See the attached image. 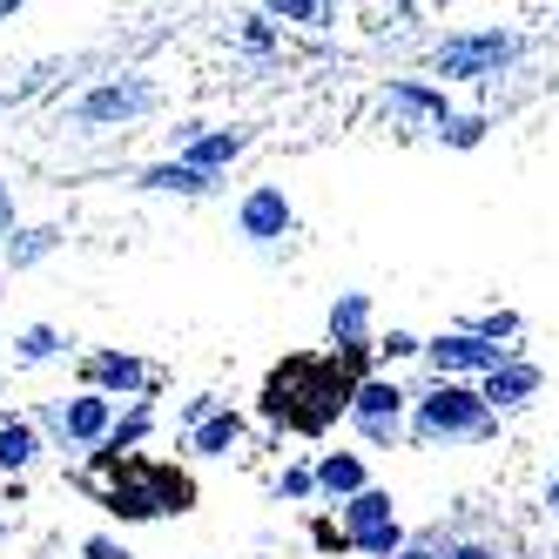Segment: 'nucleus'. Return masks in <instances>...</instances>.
<instances>
[{"mask_svg":"<svg viewBox=\"0 0 559 559\" xmlns=\"http://www.w3.org/2000/svg\"><path fill=\"white\" fill-rule=\"evenodd\" d=\"M365 378H350L337 357H290L276 365L263 384V418L270 425H290V431H331L337 418H350V397Z\"/></svg>","mask_w":559,"mask_h":559,"instance_id":"f257e3e1","label":"nucleus"},{"mask_svg":"<svg viewBox=\"0 0 559 559\" xmlns=\"http://www.w3.org/2000/svg\"><path fill=\"white\" fill-rule=\"evenodd\" d=\"M499 431V412L486 405V391H472L465 378H438L431 391L412 397V438L418 445H478Z\"/></svg>","mask_w":559,"mask_h":559,"instance_id":"f03ea898","label":"nucleus"},{"mask_svg":"<svg viewBox=\"0 0 559 559\" xmlns=\"http://www.w3.org/2000/svg\"><path fill=\"white\" fill-rule=\"evenodd\" d=\"M526 55L512 27H472V34H445V41L431 48V68L445 74V82H499V74Z\"/></svg>","mask_w":559,"mask_h":559,"instance_id":"7ed1b4c3","label":"nucleus"},{"mask_svg":"<svg viewBox=\"0 0 559 559\" xmlns=\"http://www.w3.org/2000/svg\"><path fill=\"white\" fill-rule=\"evenodd\" d=\"M41 425L61 452H102L108 431H115V397L108 391H74V397H48L41 405Z\"/></svg>","mask_w":559,"mask_h":559,"instance_id":"20e7f679","label":"nucleus"},{"mask_svg":"<svg viewBox=\"0 0 559 559\" xmlns=\"http://www.w3.org/2000/svg\"><path fill=\"white\" fill-rule=\"evenodd\" d=\"M148 108H155V82H142V74H115V82L88 88L82 102H68V129H74V135L129 129V122H142Z\"/></svg>","mask_w":559,"mask_h":559,"instance_id":"39448f33","label":"nucleus"},{"mask_svg":"<svg viewBox=\"0 0 559 559\" xmlns=\"http://www.w3.org/2000/svg\"><path fill=\"white\" fill-rule=\"evenodd\" d=\"M337 526L350 533V546L365 552V559H397L412 539H405V526H397V499L384 492V486H365L357 499H344L337 506Z\"/></svg>","mask_w":559,"mask_h":559,"instance_id":"423d86ee","label":"nucleus"},{"mask_svg":"<svg viewBox=\"0 0 559 559\" xmlns=\"http://www.w3.org/2000/svg\"><path fill=\"white\" fill-rule=\"evenodd\" d=\"M405 405H412V391L405 384H391V378H365L357 384V397H350V425H357V438L365 445H397V431H405Z\"/></svg>","mask_w":559,"mask_h":559,"instance_id":"0eeeda50","label":"nucleus"},{"mask_svg":"<svg viewBox=\"0 0 559 559\" xmlns=\"http://www.w3.org/2000/svg\"><path fill=\"white\" fill-rule=\"evenodd\" d=\"M506 357H512V344L478 337V331H445V337L425 344V365H431L438 378H486V371L506 365Z\"/></svg>","mask_w":559,"mask_h":559,"instance_id":"6e6552de","label":"nucleus"},{"mask_svg":"<svg viewBox=\"0 0 559 559\" xmlns=\"http://www.w3.org/2000/svg\"><path fill=\"white\" fill-rule=\"evenodd\" d=\"M290 223H297V210H290V195L276 189V182L250 189L243 203H236V236H243V243H257V250H270L276 236H290Z\"/></svg>","mask_w":559,"mask_h":559,"instance_id":"1a4fd4ad","label":"nucleus"},{"mask_svg":"<svg viewBox=\"0 0 559 559\" xmlns=\"http://www.w3.org/2000/svg\"><path fill=\"white\" fill-rule=\"evenodd\" d=\"M539 384H546V371L533 365V357H506V365L499 371H486V378H478V391H486V405L492 412H519V405H533V397H539Z\"/></svg>","mask_w":559,"mask_h":559,"instance_id":"9d476101","label":"nucleus"},{"mask_svg":"<svg viewBox=\"0 0 559 559\" xmlns=\"http://www.w3.org/2000/svg\"><path fill=\"white\" fill-rule=\"evenodd\" d=\"M82 378H88V391H108V397H142L148 391V365L129 350H88Z\"/></svg>","mask_w":559,"mask_h":559,"instance_id":"9b49d317","label":"nucleus"},{"mask_svg":"<svg viewBox=\"0 0 559 559\" xmlns=\"http://www.w3.org/2000/svg\"><path fill=\"white\" fill-rule=\"evenodd\" d=\"M384 108L397 115V122H425V129H445L452 122V102L438 82H391L384 88Z\"/></svg>","mask_w":559,"mask_h":559,"instance_id":"f8f14e48","label":"nucleus"},{"mask_svg":"<svg viewBox=\"0 0 559 559\" xmlns=\"http://www.w3.org/2000/svg\"><path fill=\"white\" fill-rule=\"evenodd\" d=\"M243 148H250L243 129H182V163L203 169V176H223Z\"/></svg>","mask_w":559,"mask_h":559,"instance_id":"ddd939ff","label":"nucleus"},{"mask_svg":"<svg viewBox=\"0 0 559 559\" xmlns=\"http://www.w3.org/2000/svg\"><path fill=\"white\" fill-rule=\"evenodd\" d=\"M48 452V431L41 425H34V418H8V412H0V472H27L34 459H41Z\"/></svg>","mask_w":559,"mask_h":559,"instance_id":"4468645a","label":"nucleus"},{"mask_svg":"<svg viewBox=\"0 0 559 559\" xmlns=\"http://www.w3.org/2000/svg\"><path fill=\"white\" fill-rule=\"evenodd\" d=\"M365 486H371V478H365V459H357V452H324V459H317V492H324V499L344 506Z\"/></svg>","mask_w":559,"mask_h":559,"instance_id":"2eb2a0df","label":"nucleus"},{"mask_svg":"<svg viewBox=\"0 0 559 559\" xmlns=\"http://www.w3.org/2000/svg\"><path fill=\"white\" fill-rule=\"evenodd\" d=\"M331 344H371V297L365 290H337V304H331Z\"/></svg>","mask_w":559,"mask_h":559,"instance_id":"dca6fc26","label":"nucleus"},{"mask_svg":"<svg viewBox=\"0 0 559 559\" xmlns=\"http://www.w3.org/2000/svg\"><path fill=\"white\" fill-rule=\"evenodd\" d=\"M236 445H243V418H236V412H216V418H203V425L189 431V452L195 459H229Z\"/></svg>","mask_w":559,"mask_h":559,"instance_id":"f3484780","label":"nucleus"},{"mask_svg":"<svg viewBox=\"0 0 559 559\" xmlns=\"http://www.w3.org/2000/svg\"><path fill=\"white\" fill-rule=\"evenodd\" d=\"M142 189H155V195H210V189H216V176L189 169L182 155H176V163H155V169H142Z\"/></svg>","mask_w":559,"mask_h":559,"instance_id":"a211bd4d","label":"nucleus"},{"mask_svg":"<svg viewBox=\"0 0 559 559\" xmlns=\"http://www.w3.org/2000/svg\"><path fill=\"white\" fill-rule=\"evenodd\" d=\"M55 357H68V337L55 324H27L14 337V365H55Z\"/></svg>","mask_w":559,"mask_h":559,"instance_id":"6ab92c4d","label":"nucleus"},{"mask_svg":"<svg viewBox=\"0 0 559 559\" xmlns=\"http://www.w3.org/2000/svg\"><path fill=\"white\" fill-rule=\"evenodd\" d=\"M270 21H290V27H331L337 21V0H263Z\"/></svg>","mask_w":559,"mask_h":559,"instance_id":"aec40b11","label":"nucleus"},{"mask_svg":"<svg viewBox=\"0 0 559 559\" xmlns=\"http://www.w3.org/2000/svg\"><path fill=\"white\" fill-rule=\"evenodd\" d=\"M148 472H155V492H163V512H189V506H195L189 472H176V465H163V459H148Z\"/></svg>","mask_w":559,"mask_h":559,"instance_id":"412c9836","label":"nucleus"},{"mask_svg":"<svg viewBox=\"0 0 559 559\" xmlns=\"http://www.w3.org/2000/svg\"><path fill=\"white\" fill-rule=\"evenodd\" d=\"M55 243H61V229H14L8 236V257H14V270H27V263H41Z\"/></svg>","mask_w":559,"mask_h":559,"instance_id":"4be33fe9","label":"nucleus"},{"mask_svg":"<svg viewBox=\"0 0 559 559\" xmlns=\"http://www.w3.org/2000/svg\"><path fill=\"white\" fill-rule=\"evenodd\" d=\"M438 142H445V148H478V142H486V115H452V122L438 129Z\"/></svg>","mask_w":559,"mask_h":559,"instance_id":"5701e85b","label":"nucleus"},{"mask_svg":"<svg viewBox=\"0 0 559 559\" xmlns=\"http://www.w3.org/2000/svg\"><path fill=\"white\" fill-rule=\"evenodd\" d=\"M459 331H478V337H519V317L512 310H486V317H472V324H459Z\"/></svg>","mask_w":559,"mask_h":559,"instance_id":"b1692460","label":"nucleus"},{"mask_svg":"<svg viewBox=\"0 0 559 559\" xmlns=\"http://www.w3.org/2000/svg\"><path fill=\"white\" fill-rule=\"evenodd\" d=\"M243 48H250V55H270V48H276V21H270V14H250V21H243Z\"/></svg>","mask_w":559,"mask_h":559,"instance_id":"393cba45","label":"nucleus"},{"mask_svg":"<svg viewBox=\"0 0 559 559\" xmlns=\"http://www.w3.org/2000/svg\"><path fill=\"white\" fill-rule=\"evenodd\" d=\"M378 357H391V365H397V357H425V337H412V331H384V337H378Z\"/></svg>","mask_w":559,"mask_h":559,"instance_id":"a878e982","label":"nucleus"},{"mask_svg":"<svg viewBox=\"0 0 559 559\" xmlns=\"http://www.w3.org/2000/svg\"><path fill=\"white\" fill-rule=\"evenodd\" d=\"M276 492H284V499H310L317 492V465H290L284 478H276Z\"/></svg>","mask_w":559,"mask_h":559,"instance_id":"bb28decb","label":"nucleus"},{"mask_svg":"<svg viewBox=\"0 0 559 559\" xmlns=\"http://www.w3.org/2000/svg\"><path fill=\"white\" fill-rule=\"evenodd\" d=\"M82 559H135L122 539H108V533H95V539H82Z\"/></svg>","mask_w":559,"mask_h":559,"instance_id":"cd10ccee","label":"nucleus"},{"mask_svg":"<svg viewBox=\"0 0 559 559\" xmlns=\"http://www.w3.org/2000/svg\"><path fill=\"white\" fill-rule=\"evenodd\" d=\"M216 412H223V405H216V397H210V391H195V397H189V405H182V418H189V431H195V425H203V418H216Z\"/></svg>","mask_w":559,"mask_h":559,"instance_id":"c85d7f7f","label":"nucleus"},{"mask_svg":"<svg viewBox=\"0 0 559 559\" xmlns=\"http://www.w3.org/2000/svg\"><path fill=\"white\" fill-rule=\"evenodd\" d=\"M445 559H499V546H486V539H452Z\"/></svg>","mask_w":559,"mask_h":559,"instance_id":"c756f323","label":"nucleus"},{"mask_svg":"<svg viewBox=\"0 0 559 559\" xmlns=\"http://www.w3.org/2000/svg\"><path fill=\"white\" fill-rule=\"evenodd\" d=\"M397 559H445V552H438L431 539H412V546H405V552H397Z\"/></svg>","mask_w":559,"mask_h":559,"instance_id":"7c9ffc66","label":"nucleus"},{"mask_svg":"<svg viewBox=\"0 0 559 559\" xmlns=\"http://www.w3.org/2000/svg\"><path fill=\"white\" fill-rule=\"evenodd\" d=\"M0 229H14V195L0 189Z\"/></svg>","mask_w":559,"mask_h":559,"instance_id":"2f4dec72","label":"nucleus"},{"mask_svg":"<svg viewBox=\"0 0 559 559\" xmlns=\"http://www.w3.org/2000/svg\"><path fill=\"white\" fill-rule=\"evenodd\" d=\"M546 506H552V512H559V472H552V478H546Z\"/></svg>","mask_w":559,"mask_h":559,"instance_id":"473e14b6","label":"nucleus"},{"mask_svg":"<svg viewBox=\"0 0 559 559\" xmlns=\"http://www.w3.org/2000/svg\"><path fill=\"white\" fill-rule=\"evenodd\" d=\"M27 8V0H0V21H8V14H21Z\"/></svg>","mask_w":559,"mask_h":559,"instance_id":"72a5a7b5","label":"nucleus"},{"mask_svg":"<svg viewBox=\"0 0 559 559\" xmlns=\"http://www.w3.org/2000/svg\"><path fill=\"white\" fill-rule=\"evenodd\" d=\"M391 8H397V21H412V0H391Z\"/></svg>","mask_w":559,"mask_h":559,"instance_id":"f704fd0d","label":"nucleus"},{"mask_svg":"<svg viewBox=\"0 0 559 559\" xmlns=\"http://www.w3.org/2000/svg\"><path fill=\"white\" fill-rule=\"evenodd\" d=\"M0 539H8V519H0Z\"/></svg>","mask_w":559,"mask_h":559,"instance_id":"c9c22d12","label":"nucleus"}]
</instances>
